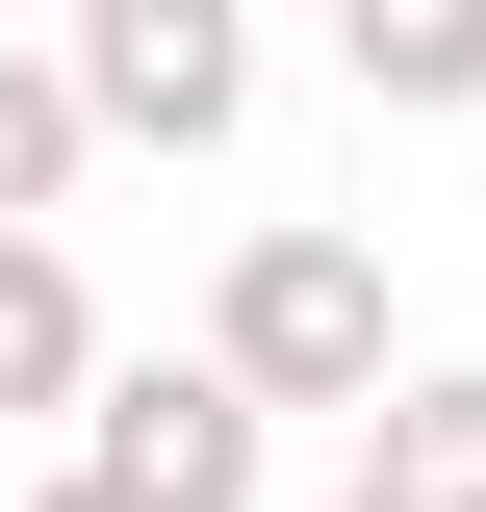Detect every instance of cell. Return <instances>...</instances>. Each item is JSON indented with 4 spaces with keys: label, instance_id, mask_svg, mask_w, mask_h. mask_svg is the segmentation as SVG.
Returning <instances> with one entry per match:
<instances>
[{
    "label": "cell",
    "instance_id": "obj_1",
    "mask_svg": "<svg viewBox=\"0 0 486 512\" xmlns=\"http://www.w3.org/2000/svg\"><path fill=\"white\" fill-rule=\"evenodd\" d=\"M205 384L231 410H384L410 384V308H384V256L359 231H231V282H205Z\"/></svg>",
    "mask_w": 486,
    "mask_h": 512
},
{
    "label": "cell",
    "instance_id": "obj_6",
    "mask_svg": "<svg viewBox=\"0 0 486 512\" xmlns=\"http://www.w3.org/2000/svg\"><path fill=\"white\" fill-rule=\"evenodd\" d=\"M103 384V308H77V256L52 231H0V410H77Z\"/></svg>",
    "mask_w": 486,
    "mask_h": 512
},
{
    "label": "cell",
    "instance_id": "obj_5",
    "mask_svg": "<svg viewBox=\"0 0 486 512\" xmlns=\"http://www.w3.org/2000/svg\"><path fill=\"white\" fill-rule=\"evenodd\" d=\"M333 52H359V103H384V128H461V103H486V0H359Z\"/></svg>",
    "mask_w": 486,
    "mask_h": 512
},
{
    "label": "cell",
    "instance_id": "obj_3",
    "mask_svg": "<svg viewBox=\"0 0 486 512\" xmlns=\"http://www.w3.org/2000/svg\"><path fill=\"white\" fill-rule=\"evenodd\" d=\"M77 487H128V512H256V410L205 359H103L77 384Z\"/></svg>",
    "mask_w": 486,
    "mask_h": 512
},
{
    "label": "cell",
    "instance_id": "obj_2",
    "mask_svg": "<svg viewBox=\"0 0 486 512\" xmlns=\"http://www.w3.org/2000/svg\"><path fill=\"white\" fill-rule=\"evenodd\" d=\"M52 103H77V154H231L256 128V26L231 0H77V52H52Z\"/></svg>",
    "mask_w": 486,
    "mask_h": 512
},
{
    "label": "cell",
    "instance_id": "obj_9",
    "mask_svg": "<svg viewBox=\"0 0 486 512\" xmlns=\"http://www.w3.org/2000/svg\"><path fill=\"white\" fill-rule=\"evenodd\" d=\"M307 512H359V487H307Z\"/></svg>",
    "mask_w": 486,
    "mask_h": 512
},
{
    "label": "cell",
    "instance_id": "obj_7",
    "mask_svg": "<svg viewBox=\"0 0 486 512\" xmlns=\"http://www.w3.org/2000/svg\"><path fill=\"white\" fill-rule=\"evenodd\" d=\"M77 205V103H52V52H0V231H52Z\"/></svg>",
    "mask_w": 486,
    "mask_h": 512
},
{
    "label": "cell",
    "instance_id": "obj_8",
    "mask_svg": "<svg viewBox=\"0 0 486 512\" xmlns=\"http://www.w3.org/2000/svg\"><path fill=\"white\" fill-rule=\"evenodd\" d=\"M0 512H128V487H77V461H52V487H0Z\"/></svg>",
    "mask_w": 486,
    "mask_h": 512
},
{
    "label": "cell",
    "instance_id": "obj_4",
    "mask_svg": "<svg viewBox=\"0 0 486 512\" xmlns=\"http://www.w3.org/2000/svg\"><path fill=\"white\" fill-rule=\"evenodd\" d=\"M359 512H486V359H410L359 410Z\"/></svg>",
    "mask_w": 486,
    "mask_h": 512
}]
</instances>
